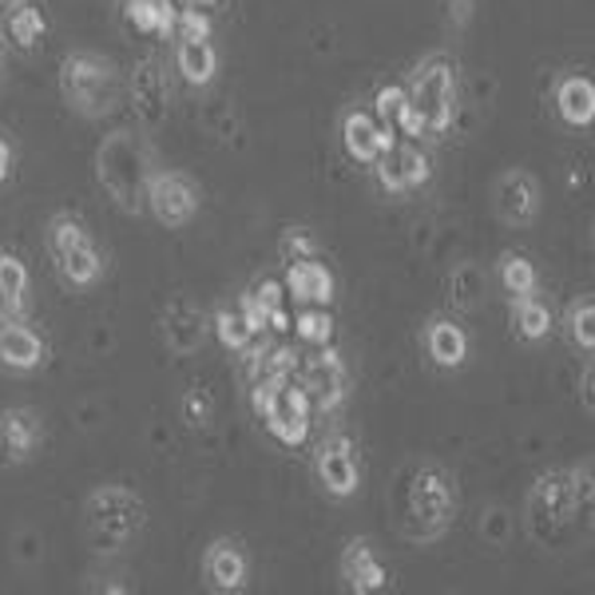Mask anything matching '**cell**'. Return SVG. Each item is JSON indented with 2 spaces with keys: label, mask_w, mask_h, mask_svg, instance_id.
<instances>
[{
  "label": "cell",
  "mask_w": 595,
  "mask_h": 595,
  "mask_svg": "<svg viewBox=\"0 0 595 595\" xmlns=\"http://www.w3.org/2000/svg\"><path fill=\"white\" fill-rule=\"evenodd\" d=\"M148 203H151V210H155L159 223H167V227H187L191 218L198 215L195 178L178 175V171L155 175L148 183Z\"/></svg>",
  "instance_id": "8"
},
{
  "label": "cell",
  "mask_w": 595,
  "mask_h": 595,
  "mask_svg": "<svg viewBox=\"0 0 595 595\" xmlns=\"http://www.w3.org/2000/svg\"><path fill=\"white\" fill-rule=\"evenodd\" d=\"M567 326H572V337L580 342V346L592 354L595 346V302L592 298H584V302H575L572 314H567Z\"/></svg>",
  "instance_id": "31"
},
{
  "label": "cell",
  "mask_w": 595,
  "mask_h": 595,
  "mask_svg": "<svg viewBox=\"0 0 595 595\" xmlns=\"http://www.w3.org/2000/svg\"><path fill=\"white\" fill-rule=\"evenodd\" d=\"M52 258H56L60 274L68 278L72 286H96L99 274H104V258H99V250L91 247V238H79L76 247L60 250V255H52Z\"/></svg>",
  "instance_id": "20"
},
{
  "label": "cell",
  "mask_w": 595,
  "mask_h": 595,
  "mask_svg": "<svg viewBox=\"0 0 595 595\" xmlns=\"http://www.w3.org/2000/svg\"><path fill=\"white\" fill-rule=\"evenodd\" d=\"M405 516H409V536H416V540H436V536L448 528L453 488H448V476L441 473V468H421V473L413 476Z\"/></svg>",
  "instance_id": "4"
},
{
  "label": "cell",
  "mask_w": 595,
  "mask_h": 595,
  "mask_svg": "<svg viewBox=\"0 0 595 595\" xmlns=\"http://www.w3.org/2000/svg\"><path fill=\"white\" fill-rule=\"evenodd\" d=\"M306 346H329L334 342V317H329V306H302V314L290 322Z\"/></svg>",
  "instance_id": "25"
},
{
  "label": "cell",
  "mask_w": 595,
  "mask_h": 595,
  "mask_svg": "<svg viewBox=\"0 0 595 595\" xmlns=\"http://www.w3.org/2000/svg\"><path fill=\"white\" fill-rule=\"evenodd\" d=\"M555 111L567 128H587L595 119V84L587 76H567L555 91Z\"/></svg>",
  "instance_id": "18"
},
{
  "label": "cell",
  "mask_w": 595,
  "mask_h": 595,
  "mask_svg": "<svg viewBox=\"0 0 595 595\" xmlns=\"http://www.w3.org/2000/svg\"><path fill=\"white\" fill-rule=\"evenodd\" d=\"M163 337L175 354H191L203 342V310L191 306V302H171L167 314H163Z\"/></svg>",
  "instance_id": "17"
},
{
  "label": "cell",
  "mask_w": 595,
  "mask_h": 595,
  "mask_svg": "<svg viewBox=\"0 0 595 595\" xmlns=\"http://www.w3.org/2000/svg\"><path fill=\"white\" fill-rule=\"evenodd\" d=\"M290 310L286 306H278V310H270V317H267V329H274V334H290Z\"/></svg>",
  "instance_id": "37"
},
{
  "label": "cell",
  "mask_w": 595,
  "mask_h": 595,
  "mask_svg": "<svg viewBox=\"0 0 595 595\" xmlns=\"http://www.w3.org/2000/svg\"><path fill=\"white\" fill-rule=\"evenodd\" d=\"M143 524V505L139 496L128 493V488H104V493L91 496L88 505V532L99 544V552H111L123 540L139 532Z\"/></svg>",
  "instance_id": "5"
},
{
  "label": "cell",
  "mask_w": 595,
  "mask_h": 595,
  "mask_svg": "<svg viewBox=\"0 0 595 595\" xmlns=\"http://www.w3.org/2000/svg\"><path fill=\"white\" fill-rule=\"evenodd\" d=\"M393 128L401 131V136H409V139H416V136H425L429 131V123H425V111L416 108L413 99H405V108L397 111V119H393Z\"/></svg>",
  "instance_id": "36"
},
{
  "label": "cell",
  "mask_w": 595,
  "mask_h": 595,
  "mask_svg": "<svg viewBox=\"0 0 595 595\" xmlns=\"http://www.w3.org/2000/svg\"><path fill=\"white\" fill-rule=\"evenodd\" d=\"M175 68L183 72L187 84H210L218 72V56L210 48V40H178Z\"/></svg>",
  "instance_id": "22"
},
{
  "label": "cell",
  "mask_w": 595,
  "mask_h": 595,
  "mask_svg": "<svg viewBox=\"0 0 595 595\" xmlns=\"http://www.w3.org/2000/svg\"><path fill=\"white\" fill-rule=\"evenodd\" d=\"M183 416H187L191 425H210V416H215V405H210V393L207 389H191L183 397Z\"/></svg>",
  "instance_id": "34"
},
{
  "label": "cell",
  "mask_w": 595,
  "mask_h": 595,
  "mask_svg": "<svg viewBox=\"0 0 595 595\" xmlns=\"http://www.w3.org/2000/svg\"><path fill=\"white\" fill-rule=\"evenodd\" d=\"M500 282L512 298H524L536 290V267L528 262L524 255H508L505 267H500Z\"/></svg>",
  "instance_id": "29"
},
{
  "label": "cell",
  "mask_w": 595,
  "mask_h": 595,
  "mask_svg": "<svg viewBox=\"0 0 595 595\" xmlns=\"http://www.w3.org/2000/svg\"><path fill=\"white\" fill-rule=\"evenodd\" d=\"M294 381L306 389L314 413H329V409L342 405L346 393H349V374H346V366H342L337 349H329V346H322V354L310 357V361H302L298 374H294Z\"/></svg>",
  "instance_id": "7"
},
{
  "label": "cell",
  "mask_w": 595,
  "mask_h": 595,
  "mask_svg": "<svg viewBox=\"0 0 595 595\" xmlns=\"http://www.w3.org/2000/svg\"><path fill=\"white\" fill-rule=\"evenodd\" d=\"M24 294H29V270L17 255H0V314H24Z\"/></svg>",
  "instance_id": "24"
},
{
  "label": "cell",
  "mask_w": 595,
  "mask_h": 595,
  "mask_svg": "<svg viewBox=\"0 0 595 595\" xmlns=\"http://www.w3.org/2000/svg\"><path fill=\"white\" fill-rule=\"evenodd\" d=\"M516 329H520L528 342L544 337L548 329H552V310H548L544 302H536L532 294L516 298Z\"/></svg>",
  "instance_id": "26"
},
{
  "label": "cell",
  "mask_w": 595,
  "mask_h": 595,
  "mask_svg": "<svg viewBox=\"0 0 595 595\" xmlns=\"http://www.w3.org/2000/svg\"><path fill=\"white\" fill-rule=\"evenodd\" d=\"M178 4H183V9H215L218 0H178Z\"/></svg>",
  "instance_id": "40"
},
{
  "label": "cell",
  "mask_w": 595,
  "mask_h": 595,
  "mask_svg": "<svg viewBox=\"0 0 595 595\" xmlns=\"http://www.w3.org/2000/svg\"><path fill=\"white\" fill-rule=\"evenodd\" d=\"M136 99L143 104V116L148 119H159L163 104H167V88L155 79V64H143L136 76Z\"/></svg>",
  "instance_id": "30"
},
{
  "label": "cell",
  "mask_w": 595,
  "mask_h": 595,
  "mask_svg": "<svg viewBox=\"0 0 595 595\" xmlns=\"http://www.w3.org/2000/svg\"><path fill=\"white\" fill-rule=\"evenodd\" d=\"M317 476H322V485H326L329 496H349L357 493V480H361V473H357V456H354V441L349 436H329V441H322V448H317Z\"/></svg>",
  "instance_id": "10"
},
{
  "label": "cell",
  "mask_w": 595,
  "mask_h": 595,
  "mask_svg": "<svg viewBox=\"0 0 595 595\" xmlns=\"http://www.w3.org/2000/svg\"><path fill=\"white\" fill-rule=\"evenodd\" d=\"M409 99L425 111V123L433 136L453 128L456 99H453V64H448V56H429L425 64L413 72V91H409Z\"/></svg>",
  "instance_id": "6"
},
{
  "label": "cell",
  "mask_w": 595,
  "mask_h": 595,
  "mask_svg": "<svg viewBox=\"0 0 595 595\" xmlns=\"http://www.w3.org/2000/svg\"><path fill=\"white\" fill-rule=\"evenodd\" d=\"M374 167H377V183L389 195H405V191H416L421 183H429V155L416 151L413 143H393L386 155L374 159Z\"/></svg>",
  "instance_id": "9"
},
{
  "label": "cell",
  "mask_w": 595,
  "mask_h": 595,
  "mask_svg": "<svg viewBox=\"0 0 595 595\" xmlns=\"http://www.w3.org/2000/svg\"><path fill=\"white\" fill-rule=\"evenodd\" d=\"M175 32L178 40H210V17L203 9H178Z\"/></svg>",
  "instance_id": "33"
},
{
  "label": "cell",
  "mask_w": 595,
  "mask_h": 595,
  "mask_svg": "<svg viewBox=\"0 0 595 595\" xmlns=\"http://www.w3.org/2000/svg\"><path fill=\"white\" fill-rule=\"evenodd\" d=\"M215 337L230 349V354H242V349H247L250 342H255V334H250V326H247V317L238 314V306H235V310H218V317H215Z\"/></svg>",
  "instance_id": "27"
},
{
  "label": "cell",
  "mask_w": 595,
  "mask_h": 595,
  "mask_svg": "<svg viewBox=\"0 0 595 595\" xmlns=\"http://www.w3.org/2000/svg\"><path fill=\"white\" fill-rule=\"evenodd\" d=\"M9 36L17 40L20 48H32L40 36H44V12L36 4H17L9 17Z\"/></svg>",
  "instance_id": "28"
},
{
  "label": "cell",
  "mask_w": 595,
  "mask_h": 595,
  "mask_svg": "<svg viewBox=\"0 0 595 595\" xmlns=\"http://www.w3.org/2000/svg\"><path fill=\"white\" fill-rule=\"evenodd\" d=\"M409 99V88H401V84H389V88L377 91V104H374V119L377 123H386V128H393L397 111L405 108Z\"/></svg>",
  "instance_id": "32"
},
{
  "label": "cell",
  "mask_w": 595,
  "mask_h": 595,
  "mask_svg": "<svg viewBox=\"0 0 595 595\" xmlns=\"http://www.w3.org/2000/svg\"><path fill=\"white\" fill-rule=\"evenodd\" d=\"M250 405L262 416V425L278 445H306L314 405H310L306 389L298 386L294 377H258V381H250Z\"/></svg>",
  "instance_id": "1"
},
{
  "label": "cell",
  "mask_w": 595,
  "mask_h": 595,
  "mask_svg": "<svg viewBox=\"0 0 595 595\" xmlns=\"http://www.w3.org/2000/svg\"><path fill=\"white\" fill-rule=\"evenodd\" d=\"M60 91L79 116H104V111L116 108L119 99L116 64L96 56V52H76L60 68Z\"/></svg>",
  "instance_id": "2"
},
{
  "label": "cell",
  "mask_w": 595,
  "mask_h": 595,
  "mask_svg": "<svg viewBox=\"0 0 595 595\" xmlns=\"http://www.w3.org/2000/svg\"><path fill=\"white\" fill-rule=\"evenodd\" d=\"M207 580L218 587V592H235V587H242V580H247V555L238 552V544H230V540L210 544Z\"/></svg>",
  "instance_id": "21"
},
{
  "label": "cell",
  "mask_w": 595,
  "mask_h": 595,
  "mask_svg": "<svg viewBox=\"0 0 595 595\" xmlns=\"http://www.w3.org/2000/svg\"><path fill=\"white\" fill-rule=\"evenodd\" d=\"M342 575H346L349 587H354V592H361V595L381 592V587L389 584L386 564H381V560L374 555V548L361 544V540H357V544H349L346 555H342Z\"/></svg>",
  "instance_id": "16"
},
{
  "label": "cell",
  "mask_w": 595,
  "mask_h": 595,
  "mask_svg": "<svg viewBox=\"0 0 595 595\" xmlns=\"http://www.w3.org/2000/svg\"><path fill=\"white\" fill-rule=\"evenodd\" d=\"M40 361H44V342H40L20 317L0 314V366L17 369V374H29Z\"/></svg>",
  "instance_id": "13"
},
{
  "label": "cell",
  "mask_w": 595,
  "mask_h": 595,
  "mask_svg": "<svg viewBox=\"0 0 595 595\" xmlns=\"http://www.w3.org/2000/svg\"><path fill=\"white\" fill-rule=\"evenodd\" d=\"M99 183L119 198L123 210H136L143 203V183H151L148 155L139 143H131L128 131H116V139L99 151Z\"/></svg>",
  "instance_id": "3"
},
{
  "label": "cell",
  "mask_w": 595,
  "mask_h": 595,
  "mask_svg": "<svg viewBox=\"0 0 595 595\" xmlns=\"http://www.w3.org/2000/svg\"><path fill=\"white\" fill-rule=\"evenodd\" d=\"M278 250H282V258H286V262H298V258H314L317 255L314 238H310L306 230H286V235H282V242H278Z\"/></svg>",
  "instance_id": "35"
},
{
  "label": "cell",
  "mask_w": 595,
  "mask_h": 595,
  "mask_svg": "<svg viewBox=\"0 0 595 595\" xmlns=\"http://www.w3.org/2000/svg\"><path fill=\"white\" fill-rule=\"evenodd\" d=\"M496 210H500L505 223H528V218H536V210H540V191H536L532 175L512 171V175L500 178V187H496Z\"/></svg>",
  "instance_id": "14"
},
{
  "label": "cell",
  "mask_w": 595,
  "mask_h": 595,
  "mask_svg": "<svg viewBox=\"0 0 595 595\" xmlns=\"http://www.w3.org/2000/svg\"><path fill=\"white\" fill-rule=\"evenodd\" d=\"M9 171H12V148L4 143V139H0V183L9 178Z\"/></svg>",
  "instance_id": "38"
},
{
  "label": "cell",
  "mask_w": 595,
  "mask_h": 595,
  "mask_svg": "<svg viewBox=\"0 0 595 595\" xmlns=\"http://www.w3.org/2000/svg\"><path fill=\"white\" fill-rule=\"evenodd\" d=\"M286 298L294 306H329L334 302V274H329L326 262L314 258H298V262H286Z\"/></svg>",
  "instance_id": "11"
},
{
  "label": "cell",
  "mask_w": 595,
  "mask_h": 595,
  "mask_svg": "<svg viewBox=\"0 0 595 595\" xmlns=\"http://www.w3.org/2000/svg\"><path fill=\"white\" fill-rule=\"evenodd\" d=\"M342 143H346V151L357 159V163H374L377 155H386V151L393 148L397 136H393V128L377 123V119L366 116V111H349L346 123H342Z\"/></svg>",
  "instance_id": "12"
},
{
  "label": "cell",
  "mask_w": 595,
  "mask_h": 595,
  "mask_svg": "<svg viewBox=\"0 0 595 595\" xmlns=\"http://www.w3.org/2000/svg\"><path fill=\"white\" fill-rule=\"evenodd\" d=\"M425 346H429V357H433L436 366H445V369H456L468 357L465 329L456 326V322H448V317H436V322H429Z\"/></svg>",
  "instance_id": "19"
},
{
  "label": "cell",
  "mask_w": 595,
  "mask_h": 595,
  "mask_svg": "<svg viewBox=\"0 0 595 595\" xmlns=\"http://www.w3.org/2000/svg\"><path fill=\"white\" fill-rule=\"evenodd\" d=\"M453 4H456V24H465L473 17V0H453Z\"/></svg>",
  "instance_id": "39"
},
{
  "label": "cell",
  "mask_w": 595,
  "mask_h": 595,
  "mask_svg": "<svg viewBox=\"0 0 595 595\" xmlns=\"http://www.w3.org/2000/svg\"><path fill=\"white\" fill-rule=\"evenodd\" d=\"M175 0H128L131 29L143 36H167L175 32Z\"/></svg>",
  "instance_id": "23"
},
{
  "label": "cell",
  "mask_w": 595,
  "mask_h": 595,
  "mask_svg": "<svg viewBox=\"0 0 595 595\" xmlns=\"http://www.w3.org/2000/svg\"><path fill=\"white\" fill-rule=\"evenodd\" d=\"M40 416L32 409H9L0 413V453L12 456V461H24L32 448L40 445Z\"/></svg>",
  "instance_id": "15"
}]
</instances>
